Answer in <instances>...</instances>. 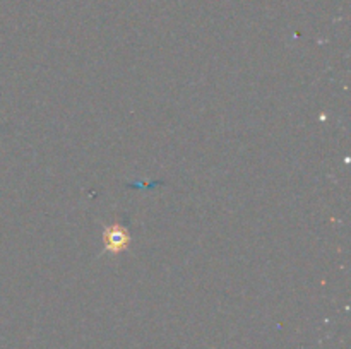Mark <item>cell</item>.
Wrapping results in <instances>:
<instances>
[{
    "mask_svg": "<svg viewBox=\"0 0 351 349\" xmlns=\"http://www.w3.org/2000/svg\"><path fill=\"white\" fill-rule=\"evenodd\" d=\"M103 243H105V250L108 253H122L130 246V235L125 226L115 222V224L105 228Z\"/></svg>",
    "mask_w": 351,
    "mask_h": 349,
    "instance_id": "obj_1",
    "label": "cell"
}]
</instances>
